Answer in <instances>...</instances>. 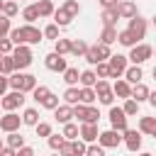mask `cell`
I'll return each mask as SVG.
<instances>
[{
	"mask_svg": "<svg viewBox=\"0 0 156 156\" xmlns=\"http://www.w3.org/2000/svg\"><path fill=\"white\" fill-rule=\"evenodd\" d=\"M41 37H44V32L37 29L34 24H22V27L12 29V34H10V39L15 41V46H20V44H39Z\"/></svg>",
	"mask_w": 156,
	"mask_h": 156,
	"instance_id": "1",
	"label": "cell"
},
{
	"mask_svg": "<svg viewBox=\"0 0 156 156\" xmlns=\"http://www.w3.org/2000/svg\"><path fill=\"white\" fill-rule=\"evenodd\" d=\"M10 88L12 90H22V93H32L37 88V76L32 73H12L10 76Z\"/></svg>",
	"mask_w": 156,
	"mask_h": 156,
	"instance_id": "2",
	"label": "cell"
},
{
	"mask_svg": "<svg viewBox=\"0 0 156 156\" xmlns=\"http://www.w3.org/2000/svg\"><path fill=\"white\" fill-rule=\"evenodd\" d=\"M12 58H15V66H17V71H22V68H29L32 66V49H29V44H20V46H15V51H12Z\"/></svg>",
	"mask_w": 156,
	"mask_h": 156,
	"instance_id": "3",
	"label": "cell"
},
{
	"mask_svg": "<svg viewBox=\"0 0 156 156\" xmlns=\"http://www.w3.org/2000/svg\"><path fill=\"white\" fill-rule=\"evenodd\" d=\"M151 56H154V46H149V44H136V46L129 49V61H132L134 66H141V63L149 61Z\"/></svg>",
	"mask_w": 156,
	"mask_h": 156,
	"instance_id": "4",
	"label": "cell"
},
{
	"mask_svg": "<svg viewBox=\"0 0 156 156\" xmlns=\"http://www.w3.org/2000/svg\"><path fill=\"white\" fill-rule=\"evenodd\" d=\"M73 112H76V117H78L80 122H93V124H98V119H100V112H98V107H93V105H85V102H78V105H73Z\"/></svg>",
	"mask_w": 156,
	"mask_h": 156,
	"instance_id": "5",
	"label": "cell"
},
{
	"mask_svg": "<svg viewBox=\"0 0 156 156\" xmlns=\"http://www.w3.org/2000/svg\"><path fill=\"white\" fill-rule=\"evenodd\" d=\"M98 141H100V146H105V149H117V146L124 141V132H117V129H107V132H100Z\"/></svg>",
	"mask_w": 156,
	"mask_h": 156,
	"instance_id": "6",
	"label": "cell"
},
{
	"mask_svg": "<svg viewBox=\"0 0 156 156\" xmlns=\"http://www.w3.org/2000/svg\"><path fill=\"white\" fill-rule=\"evenodd\" d=\"M24 93L22 90H12V93H7V95H2V100H0V105H2V110L5 112H12V110H17V107H22L24 105Z\"/></svg>",
	"mask_w": 156,
	"mask_h": 156,
	"instance_id": "7",
	"label": "cell"
},
{
	"mask_svg": "<svg viewBox=\"0 0 156 156\" xmlns=\"http://www.w3.org/2000/svg\"><path fill=\"white\" fill-rule=\"evenodd\" d=\"M127 112H124V107H115V105H110V124H112V129H117V132H127L129 127H127Z\"/></svg>",
	"mask_w": 156,
	"mask_h": 156,
	"instance_id": "8",
	"label": "cell"
},
{
	"mask_svg": "<svg viewBox=\"0 0 156 156\" xmlns=\"http://www.w3.org/2000/svg\"><path fill=\"white\" fill-rule=\"evenodd\" d=\"M95 93H98V100H100L102 105H112V102H115V88H112L105 78H100V80L95 83Z\"/></svg>",
	"mask_w": 156,
	"mask_h": 156,
	"instance_id": "9",
	"label": "cell"
},
{
	"mask_svg": "<svg viewBox=\"0 0 156 156\" xmlns=\"http://www.w3.org/2000/svg\"><path fill=\"white\" fill-rule=\"evenodd\" d=\"M44 66H46L49 71H54V73H63V71L68 68L66 58H63L61 54H56V51H51V54H46V56H44Z\"/></svg>",
	"mask_w": 156,
	"mask_h": 156,
	"instance_id": "10",
	"label": "cell"
},
{
	"mask_svg": "<svg viewBox=\"0 0 156 156\" xmlns=\"http://www.w3.org/2000/svg\"><path fill=\"white\" fill-rule=\"evenodd\" d=\"M127 61H129V56H122V54H115V56H110V68H112V78H122L124 73H127Z\"/></svg>",
	"mask_w": 156,
	"mask_h": 156,
	"instance_id": "11",
	"label": "cell"
},
{
	"mask_svg": "<svg viewBox=\"0 0 156 156\" xmlns=\"http://www.w3.org/2000/svg\"><path fill=\"white\" fill-rule=\"evenodd\" d=\"M20 122H22L20 115H15V112H5V117H0V129H2L5 134L17 132V129H20Z\"/></svg>",
	"mask_w": 156,
	"mask_h": 156,
	"instance_id": "12",
	"label": "cell"
},
{
	"mask_svg": "<svg viewBox=\"0 0 156 156\" xmlns=\"http://www.w3.org/2000/svg\"><path fill=\"white\" fill-rule=\"evenodd\" d=\"M124 146L129 151H139L141 149V132L139 129H127L124 132Z\"/></svg>",
	"mask_w": 156,
	"mask_h": 156,
	"instance_id": "13",
	"label": "cell"
},
{
	"mask_svg": "<svg viewBox=\"0 0 156 156\" xmlns=\"http://www.w3.org/2000/svg\"><path fill=\"white\" fill-rule=\"evenodd\" d=\"M127 29H129V32H134V34H136V39L141 41V39L146 37V20L136 15V17H132V20H129V27H127Z\"/></svg>",
	"mask_w": 156,
	"mask_h": 156,
	"instance_id": "14",
	"label": "cell"
},
{
	"mask_svg": "<svg viewBox=\"0 0 156 156\" xmlns=\"http://www.w3.org/2000/svg\"><path fill=\"white\" fill-rule=\"evenodd\" d=\"M98 136H100V132H98V124H93V122H83V124H80V139H83V141L93 144Z\"/></svg>",
	"mask_w": 156,
	"mask_h": 156,
	"instance_id": "15",
	"label": "cell"
},
{
	"mask_svg": "<svg viewBox=\"0 0 156 156\" xmlns=\"http://www.w3.org/2000/svg\"><path fill=\"white\" fill-rule=\"evenodd\" d=\"M112 88H115V95H117V98H124V100L132 98V83H129L127 78H117Z\"/></svg>",
	"mask_w": 156,
	"mask_h": 156,
	"instance_id": "16",
	"label": "cell"
},
{
	"mask_svg": "<svg viewBox=\"0 0 156 156\" xmlns=\"http://www.w3.org/2000/svg\"><path fill=\"white\" fill-rule=\"evenodd\" d=\"M54 117L61 122V124H66V122H71V117H76V112H73V105H58L56 110H54Z\"/></svg>",
	"mask_w": 156,
	"mask_h": 156,
	"instance_id": "17",
	"label": "cell"
},
{
	"mask_svg": "<svg viewBox=\"0 0 156 156\" xmlns=\"http://www.w3.org/2000/svg\"><path fill=\"white\" fill-rule=\"evenodd\" d=\"M119 17H122V15H119V10H117V7H107V10H102V15H100V20H102V24H105V27H115Z\"/></svg>",
	"mask_w": 156,
	"mask_h": 156,
	"instance_id": "18",
	"label": "cell"
},
{
	"mask_svg": "<svg viewBox=\"0 0 156 156\" xmlns=\"http://www.w3.org/2000/svg\"><path fill=\"white\" fill-rule=\"evenodd\" d=\"M117 10H119V15H122L124 20H132V17L139 15V12H136V5H134L132 0H122V2L117 5Z\"/></svg>",
	"mask_w": 156,
	"mask_h": 156,
	"instance_id": "19",
	"label": "cell"
},
{
	"mask_svg": "<svg viewBox=\"0 0 156 156\" xmlns=\"http://www.w3.org/2000/svg\"><path fill=\"white\" fill-rule=\"evenodd\" d=\"M71 20H73V15H71V12H68L63 5H61L56 12H54V22H56L58 27H68V24H71Z\"/></svg>",
	"mask_w": 156,
	"mask_h": 156,
	"instance_id": "20",
	"label": "cell"
},
{
	"mask_svg": "<svg viewBox=\"0 0 156 156\" xmlns=\"http://www.w3.org/2000/svg\"><path fill=\"white\" fill-rule=\"evenodd\" d=\"M139 132L154 136V134H156V117H141V119H139Z\"/></svg>",
	"mask_w": 156,
	"mask_h": 156,
	"instance_id": "21",
	"label": "cell"
},
{
	"mask_svg": "<svg viewBox=\"0 0 156 156\" xmlns=\"http://www.w3.org/2000/svg\"><path fill=\"white\" fill-rule=\"evenodd\" d=\"M149 95H151V90H149L144 83H136V85H132V98H134L136 102H144V100H149Z\"/></svg>",
	"mask_w": 156,
	"mask_h": 156,
	"instance_id": "22",
	"label": "cell"
},
{
	"mask_svg": "<svg viewBox=\"0 0 156 156\" xmlns=\"http://www.w3.org/2000/svg\"><path fill=\"white\" fill-rule=\"evenodd\" d=\"M117 41H119L122 46H129V49L139 44V39H136V34H134V32H129V29H122V32H119V39H117Z\"/></svg>",
	"mask_w": 156,
	"mask_h": 156,
	"instance_id": "23",
	"label": "cell"
},
{
	"mask_svg": "<svg viewBox=\"0 0 156 156\" xmlns=\"http://www.w3.org/2000/svg\"><path fill=\"white\" fill-rule=\"evenodd\" d=\"M0 68H2V76H12L15 73V58H12V54H2V58H0Z\"/></svg>",
	"mask_w": 156,
	"mask_h": 156,
	"instance_id": "24",
	"label": "cell"
},
{
	"mask_svg": "<svg viewBox=\"0 0 156 156\" xmlns=\"http://www.w3.org/2000/svg\"><path fill=\"white\" fill-rule=\"evenodd\" d=\"M22 124H27V127H37V124H39V112H37L34 107H27V110L22 112Z\"/></svg>",
	"mask_w": 156,
	"mask_h": 156,
	"instance_id": "25",
	"label": "cell"
},
{
	"mask_svg": "<svg viewBox=\"0 0 156 156\" xmlns=\"http://www.w3.org/2000/svg\"><path fill=\"white\" fill-rule=\"evenodd\" d=\"M5 144L12 146V149H17V151H20L22 146H27V144H24V136H22L20 132H10V134L5 136Z\"/></svg>",
	"mask_w": 156,
	"mask_h": 156,
	"instance_id": "26",
	"label": "cell"
},
{
	"mask_svg": "<svg viewBox=\"0 0 156 156\" xmlns=\"http://www.w3.org/2000/svg\"><path fill=\"white\" fill-rule=\"evenodd\" d=\"M41 15H39V10H37V5H27L24 10H22V20L27 22V24H34L37 20H39Z\"/></svg>",
	"mask_w": 156,
	"mask_h": 156,
	"instance_id": "27",
	"label": "cell"
},
{
	"mask_svg": "<svg viewBox=\"0 0 156 156\" xmlns=\"http://www.w3.org/2000/svg\"><path fill=\"white\" fill-rule=\"evenodd\" d=\"M117 39H119V32H117L115 27H105V29H102V34H100V41H102V44H107V46H110V44H115Z\"/></svg>",
	"mask_w": 156,
	"mask_h": 156,
	"instance_id": "28",
	"label": "cell"
},
{
	"mask_svg": "<svg viewBox=\"0 0 156 156\" xmlns=\"http://www.w3.org/2000/svg\"><path fill=\"white\" fill-rule=\"evenodd\" d=\"M141 76H144V71H141V66H129L127 68V73H124V78L132 83V85H136V83H141Z\"/></svg>",
	"mask_w": 156,
	"mask_h": 156,
	"instance_id": "29",
	"label": "cell"
},
{
	"mask_svg": "<svg viewBox=\"0 0 156 156\" xmlns=\"http://www.w3.org/2000/svg\"><path fill=\"white\" fill-rule=\"evenodd\" d=\"M37 10H39L41 17H54V12H56V7H54L51 0H39L37 2Z\"/></svg>",
	"mask_w": 156,
	"mask_h": 156,
	"instance_id": "30",
	"label": "cell"
},
{
	"mask_svg": "<svg viewBox=\"0 0 156 156\" xmlns=\"http://www.w3.org/2000/svg\"><path fill=\"white\" fill-rule=\"evenodd\" d=\"M95 83H98V73L95 71H80V85H85V88H95Z\"/></svg>",
	"mask_w": 156,
	"mask_h": 156,
	"instance_id": "31",
	"label": "cell"
},
{
	"mask_svg": "<svg viewBox=\"0 0 156 156\" xmlns=\"http://www.w3.org/2000/svg\"><path fill=\"white\" fill-rule=\"evenodd\" d=\"M88 49H90V46H88L83 39H73V44H71V54H73V56H78V58H80V56H85V54H88Z\"/></svg>",
	"mask_w": 156,
	"mask_h": 156,
	"instance_id": "32",
	"label": "cell"
},
{
	"mask_svg": "<svg viewBox=\"0 0 156 156\" xmlns=\"http://www.w3.org/2000/svg\"><path fill=\"white\" fill-rule=\"evenodd\" d=\"M63 100H66L68 105H78V102H80V90H78L76 85H68V90L63 93Z\"/></svg>",
	"mask_w": 156,
	"mask_h": 156,
	"instance_id": "33",
	"label": "cell"
},
{
	"mask_svg": "<svg viewBox=\"0 0 156 156\" xmlns=\"http://www.w3.org/2000/svg\"><path fill=\"white\" fill-rule=\"evenodd\" d=\"M61 134H63V136H66L68 141H76V139L80 136V129H78V127H76L73 122H66V124H63V132H61Z\"/></svg>",
	"mask_w": 156,
	"mask_h": 156,
	"instance_id": "34",
	"label": "cell"
},
{
	"mask_svg": "<svg viewBox=\"0 0 156 156\" xmlns=\"http://www.w3.org/2000/svg\"><path fill=\"white\" fill-rule=\"evenodd\" d=\"M63 80H66L68 85H78V83H80V73H78V68H71V66H68V68L63 71Z\"/></svg>",
	"mask_w": 156,
	"mask_h": 156,
	"instance_id": "35",
	"label": "cell"
},
{
	"mask_svg": "<svg viewBox=\"0 0 156 156\" xmlns=\"http://www.w3.org/2000/svg\"><path fill=\"white\" fill-rule=\"evenodd\" d=\"M98 100V93H95V88H80V102H85V105H93Z\"/></svg>",
	"mask_w": 156,
	"mask_h": 156,
	"instance_id": "36",
	"label": "cell"
},
{
	"mask_svg": "<svg viewBox=\"0 0 156 156\" xmlns=\"http://www.w3.org/2000/svg\"><path fill=\"white\" fill-rule=\"evenodd\" d=\"M49 95H51V90H49L46 85H37V88L32 90V98H34V100H37L39 105H41V102H44V100H46Z\"/></svg>",
	"mask_w": 156,
	"mask_h": 156,
	"instance_id": "37",
	"label": "cell"
},
{
	"mask_svg": "<svg viewBox=\"0 0 156 156\" xmlns=\"http://www.w3.org/2000/svg\"><path fill=\"white\" fill-rule=\"evenodd\" d=\"M46 141H49V146H51L54 151H61V146H63V144H66L68 139H66L63 134H51V136H49Z\"/></svg>",
	"mask_w": 156,
	"mask_h": 156,
	"instance_id": "38",
	"label": "cell"
},
{
	"mask_svg": "<svg viewBox=\"0 0 156 156\" xmlns=\"http://www.w3.org/2000/svg\"><path fill=\"white\" fill-rule=\"evenodd\" d=\"M17 12H20V7H17L15 0H5V2H2V15H5V17H15Z\"/></svg>",
	"mask_w": 156,
	"mask_h": 156,
	"instance_id": "39",
	"label": "cell"
},
{
	"mask_svg": "<svg viewBox=\"0 0 156 156\" xmlns=\"http://www.w3.org/2000/svg\"><path fill=\"white\" fill-rule=\"evenodd\" d=\"M71 39H56V54H61V56H66V54H71Z\"/></svg>",
	"mask_w": 156,
	"mask_h": 156,
	"instance_id": "40",
	"label": "cell"
},
{
	"mask_svg": "<svg viewBox=\"0 0 156 156\" xmlns=\"http://www.w3.org/2000/svg\"><path fill=\"white\" fill-rule=\"evenodd\" d=\"M83 58H85L90 66H98V63H102V61H100V54H98V46H90V49H88V54H85Z\"/></svg>",
	"mask_w": 156,
	"mask_h": 156,
	"instance_id": "41",
	"label": "cell"
},
{
	"mask_svg": "<svg viewBox=\"0 0 156 156\" xmlns=\"http://www.w3.org/2000/svg\"><path fill=\"white\" fill-rule=\"evenodd\" d=\"M10 20H12V17H5V15H2V20H0V37H10V34H12Z\"/></svg>",
	"mask_w": 156,
	"mask_h": 156,
	"instance_id": "42",
	"label": "cell"
},
{
	"mask_svg": "<svg viewBox=\"0 0 156 156\" xmlns=\"http://www.w3.org/2000/svg\"><path fill=\"white\" fill-rule=\"evenodd\" d=\"M44 37H46V39H54V41L61 39V37H58V24H56V22H54V24H46V27H44Z\"/></svg>",
	"mask_w": 156,
	"mask_h": 156,
	"instance_id": "43",
	"label": "cell"
},
{
	"mask_svg": "<svg viewBox=\"0 0 156 156\" xmlns=\"http://www.w3.org/2000/svg\"><path fill=\"white\" fill-rule=\"evenodd\" d=\"M95 73H98V78H112V68H110V63H105V61L98 63V71H95Z\"/></svg>",
	"mask_w": 156,
	"mask_h": 156,
	"instance_id": "44",
	"label": "cell"
},
{
	"mask_svg": "<svg viewBox=\"0 0 156 156\" xmlns=\"http://www.w3.org/2000/svg\"><path fill=\"white\" fill-rule=\"evenodd\" d=\"M124 112L132 117V115H136L139 112V102L134 100V98H127V102H124Z\"/></svg>",
	"mask_w": 156,
	"mask_h": 156,
	"instance_id": "45",
	"label": "cell"
},
{
	"mask_svg": "<svg viewBox=\"0 0 156 156\" xmlns=\"http://www.w3.org/2000/svg\"><path fill=\"white\" fill-rule=\"evenodd\" d=\"M34 129H37V136H46V139L51 136V124L49 122H39Z\"/></svg>",
	"mask_w": 156,
	"mask_h": 156,
	"instance_id": "46",
	"label": "cell"
},
{
	"mask_svg": "<svg viewBox=\"0 0 156 156\" xmlns=\"http://www.w3.org/2000/svg\"><path fill=\"white\" fill-rule=\"evenodd\" d=\"M12 44H15V41H12L10 37H0V51H2V54H12V51H15Z\"/></svg>",
	"mask_w": 156,
	"mask_h": 156,
	"instance_id": "47",
	"label": "cell"
},
{
	"mask_svg": "<svg viewBox=\"0 0 156 156\" xmlns=\"http://www.w3.org/2000/svg\"><path fill=\"white\" fill-rule=\"evenodd\" d=\"M41 107H44V110H56V107H58V95H54V93H51V95L41 102Z\"/></svg>",
	"mask_w": 156,
	"mask_h": 156,
	"instance_id": "48",
	"label": "cell"
},
{
	"mask_svg": "<svg viewBox=\"0 0 156 156\" xmlns=\"http://www.w3.org/2000/svg\"><path fill=\"white\" fill-rule=\"evenodd\" d=\"M95 46H98L100 61H110V56H112V54H110V46H107V44H102V41H100V44H95Z\"/></svg>",
	"mask_w": 156,
	"mask_h": 156,
	"instance_id": "49",
	"label": "cell"
},
{
	"mask_svg": "<svg viewBox=\"0 0 156 156\" xmlns=\"http://www.w3.org/2000/svg\"><path fill=\"white\" fill-rule=\"evenodd\" d=\"M63 7H66V10H68L73 17L80 12V5H78V0H66V2H63Z\"/></svg>",
	"mask_w": 156,
	"mask_h": 156,
	"instance_id": "50",
	"label": "cell"
},
{
	"mask_svg": "<svg viewBox=\"0 0 156 156\" xmlns=\"http://www.w3.org/2000/svg\"><path fill=\"white\" fill-rule=\"evenodd\" d=\"M61 156H76V149H73V141H66L63 146H61V151H58Z\"/></svg>",
	"mask_w": 156,
	"mask_h": 156,
	"instance_id": "51",
	"label": "cell"
},
{
	"mask_svg": "<svg viewBox=\"0 0 156 156\" xmlns=\"http://www.w3.org/2000/svg\"><path fill=\"white\" fill-rule=\"evenodd\" d=\"M7 90H10V76H2L0 78V98L7 95Z\"/></svg>",
	"mask_w": 156,
	"mask_h": 156,
	"instance_id": "52",
	"label": "cell"
},
{
	"mask_svg": "<svg viewBox=\"0 0 156 156\" xmlns=\"http://www.w3.org/2000/svg\"><path fill=\"white\" fill-rule=\"evenodd\" d=\"M85 156H105V146H88V154Z\"/></svg>",
	"mask_w": 156,
	"mask_h": 156,
	"instance_id": "53",
	"label": "cell"
},
{
	"mask_svg": "<svg viewBox=\"0 0 156 156\" xmlns=\"http://www.w3.org/2000/svg\"><path fill=\"white\" fill-rule=\"evenodd\" d=\"M0 156H17V149H12V146H2V151H0Z\"/></svg>",
	"mask_w": 156,
	"mask_h": 156,
	"instance_id": "54",
	"label": "cell"
},
{
	"mask_svg": "<svg viewBox=\"0 0 156 156\" xmlns=\"http://www.w3.org/2000/svg\"><path fill=\"white\" fill-rule=\"evenodd\" d=\"M100 5H102V10H107V7H117L119 0H100Z\"/></svg>",
	"mask_w": 156,
	"mask_h": 156,
	"instance_id": "55",
	"label": "cell"
},
{
	"mask_svg": "<svg viewBox=\"0 0 156 156\" xmlns=\"http://www.w3.org/2000/svg\"><path fill=\"white\" fill-rule=\"evenodd\" d=\"M17 156H34V149H32V146H22V149L17 151Z\"/></svg>",
	"mask_w": 156,
	"mask_h": 156,
	"instance_id": "56",
	"label": "cell"
},
{
	"mask_svg": "<svg viewBox=\"0 0 156 156\" xmlns=\"http://www.w3.org/2000/svg\"><path fill=\"white\" fill-rule=\"evenodd\" d=\"M149 105H151V107H156V93H151V95H149Z\"/></svg>",
	"mask_w": 156,
	"mask_h": 156,
	"instance_id": "57",
	"label": "cell"
},
{
	"mask_svg": "<svg viewBox=\"0 0 156 156\" xmlns=\"http://www.w3.org/2000/svg\"><path fill=\"white\" fill-rule=\"evenodd\" d=\"M151 76H154V80H156V66H154V71H151Z\"/></svg>",
	"mask_w": 156,
	"mask_h": 156,
	"instance_id": "58",
	"label": "cell"
},
{
	"mask_svg": "<svg viewBox=\"0 0 156 156\" xmlns=\"http://www.w3.org/2000/svg\"><path fill=\"white\" fill-rule=\"evenodd\" d=\"M151 20H154V27H156V15H154V17H151Z\"/></svg>",
	"mask_w": 156,
	"mask_h": 156,
	"instance_id": "59",
	"label": "cell"
},
{
	"mask_svg": "<svg viewBox=\"0 0 156 156\" xmlns=\"http://www.w3.org/2000/svg\"><path fill=\"white\" fill-rule=\"evenodd\" d=\"M139 156H151V154H146V151H144V154H139Z\"/></svg>",
	"mask_w": 156,
	"mask_h": 156,
	"instance_id": "60",
	"label": "cell"
},
{
	"mask_svg": "<svg viewBox=\"0 0 156 156\" xmlns=\"http://www.w3.org/2000/svg\"><path fill=\"white\" fill-rule=\"evenodd\" d=\"M54 156H61V154H58V151H56V154H54Z\"/></svg>",
	"mask_w": 156,
	"mask_h": 156,
	"instance_id": "61",
	"label": "cell"
},
{
	"mask_svg": "<svg viewBox=\"0 0 156 156\" xmlns=\"http://www.w3.org/2000/svg\"><path fill=\"white\" fill-rule=\"evenodd\" d=\"M154 139H156V134H154Z\"/></svg>",
	"mask_w": 156,
	"mask_h": 156,
	"instance_id": "62",
	"label": "cell"
},
{
	"mask_svg": "<svg viewBox=\"0 0 156 156\" xmlns=\"http://www.w3.org/2000/svg\"><path fill=\"white\" fill-rule=\"evenodd\" d=\"M154 54H156V49H154Z\"/></svg>",
	"mask_w": 156,
	"mask_h": 156,
	"instance_id": "63",
	"label": "cell"
}]
</instances>
